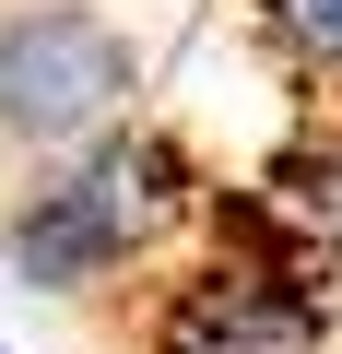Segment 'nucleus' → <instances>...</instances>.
<instances>
[{
  "mask_svg": "<svg viewBox=\"0 0 342 354\" xmlns=\"http://www.w3.org/2000/svg\"><path fill=\"white\" fill-rule=\"evenodd\" d=\"M153 354H319V295L295 260H213L153 307Z\"/></svg>",
  "mask_w": 342,
  "mask_h": 354,
  "instance_id": "7ed1b4c3",
  "label": "nucleus"
},
{
  "mask_svg": "<svg viewBox=\"0 0 342 354\" xmlns=\"http://www.w3.org/2000/svg\"><path fill=\"white\" fill-rule=\"evenodd\" d=\"M189 213H201L189 153L165 142V130H142V118H118L106 142L48 153V177L12 201L0 248H12V283H24V295H95V283H118L130 260H153Z\"/></svg>",
  "mask_w": 342,
  "mask_h": 354,
  "instance_id": "f257e3e1",
  "label": "nucleus"
},
{
  "mask_svg": "<svg viewBox=\"0 0 342 354\" xmlns=\"http://www.w3.org/2000/svg\"><path fill=\"white\" fill-rule=\"evenodd\" d=\"M260 36L283 71L307 83H342V0H260Z\"/></svg>",
  "mask_w": 342,
  "mask_h": 354,
  "instance_id": "39448f33",
  "label": "nucleus"
},
{
  "mask_svg": "<svg viewBox=\"0 0 342 354\" xmlns=\"http://www.w3.org/2000/svg\"><path fill=\"white\" fill-rule=\"evenodd\" d=\"M142 48L95 0H24L0 24V153H83L130 118Z\"/></svg>",
  "mask_w": 342,
  "mask_h": 354,
  "instance_id": "f03ea898",
  "label": "nucleus"
},
{
  "mask_svg": "<svg viewBox=\"0 0 342 354\" xmlns=\"http://www.w3.org/2000/svg\"><path fill=\"white\" fill-rule=\"evenodd\" d=\"M272 225H295L307 260H342V130H319L272 165Z\"/></svg>",
  "mask_w": 342,
  "mask_h": 354,
  "instance_id": "20e7f679",
  "label": "nucleus"
}]
</instances>
